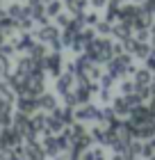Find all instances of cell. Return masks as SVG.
Returning a JSON list of instances; mask_svg holds the SVG:
<instances>
[{
    "instance_id": "1",
    "label": "cell",
    "mask_w": 155,
    "mask_h": 160,
    "mask_svg": "<svg viewBox=\"0 0 155 160\" xmlns=\"http://www.w3.org/2000/svg\"><path fill=\"white\" fill-rule=\"evenodd\" d=\"M32 37L36 41L46 43L50 50H62V41H60V28L55 23H46V25H39L36 30H30Z\"/></svg>"
},
{
    "instance_id": "2",
    "label": "cell",
    "mask_w": 155,
    "mask_h": 160,
    "mask_svg": "<svg viewBox=\"0 0 155 160\" xmlns=\"http://www.w3.org/2000/svg\"><path fill=\"white\" fill-rule=\"evenodd\" d=\"M41 67H43V71H46L48 76L57 78V76L62 73V67H64V57H62V53H60V50H48V55L41 60Z\"/></svg>"
},
{
    "instance_id": "3",
    "label": "cell",
    "mask_w": 155,
    "mask_h": 160,
    "mask_svg": "<svg viewBox=\"0 0 155 160\" xmlns=\"http://www.w3.org/2000/svg\"><path fill=\"white\" fill-rule=\"evenodd\" d=\"M21 156H23V160H46L48 158L43 147H41V142H36V140H23Z\"/></svg>"
},
{
    "instance_id": "4",
    "label": "cell",
    "mask_w": 155,
    "mask_h": 160,
    "mask_svg": "<svg viewBox=\"0 0 155 160\" xmlns=\"http://www.w3.org/2000/svg\"><path fill=\"white\" fill-rule=\"evenodd\" d=\"M21 144H23V137H21V133H16L12 126H5L2 130H0V151L21 147Z\"/></svg>"
},
{
    "instance_id": "5",
    "label": "cell",
    "mask_w": 155,
    "mask_h": 160,
    "mask_svg": "<svg viewBox=\"0 0 155 160\" xmlns=\"http://www.w3.org/2000/svg\"><path fill=\"white\" fill-rule=\"evenodd\" d=\"M14 105H16V112H23V114H27V117H32L34 112H39L36 96H16Z\"/></svg>"
},
{
    "instance_id": "6",
    "label": "cell",
    "mask_w": 155,
    "mask_h": 160,
    "mask_svg": "<svg viewBox=\"0 0 155 160\" xmlns=\"http://www.w3.org/2000/svg\"><path fill=\"white\" fill-rule=\"evenodd\" d=\"M36 103H39V110L46 112V114L55 112L57 108H60V105H57V96H55V94H48V92L39 94V96H36Z\"/></svg>"
},
{
    "instance_id": "7",
    "label": "cell",
    "mask_w": 155,
    "mask_h": 160,
    "mask_svg": "<svg viewBox=\"0 0 155 160\" xmlns=\"http://www.w3.org/2000/svg\"><path fill=\"white\" fill-rule=\"evenodd\" d=\"M41 147H43V151H46V156L48 158H57L60 156V151H62V147H60V140H57V135H43V142H41Z\"/></svg>"
},
{
    "instance_id": "8",
    "label": "cell",
    "mask_w": 155,
    "mask_h": 160,
    "mask_svg": "<svg viewBox=\"0 0 155 160\" xmlns=\"http://www.w3.org/2000/svg\"><path fill=\"white\" fill-rule=\"evenodd\" d=\"M71 89H73V76L71 73H60L55 78V92L60 94V96L66 94V92H71Z\"/></svg>"
},
{
    "instance_id": "9",
    "label": "cell",
    "mask_w": 155,
    "mask_h": 160,
    "mask_svg": "<svg viewBox=\"0 0 155 160\" xmlns=\"http://www.w3.org/2000/svg\"><path fill=\"white\" fill-rule=\"evenodd\" d=\"M46 55H48V46H46V43H41V41H34V46L27 50V57H32L34 62H41Z\"/></svg>"
},
{
    "instance_id": "10",
    "label": "cell",
    "mask_w": 155,
    "mask_h": 160,
    "mask_svg": "<svg viewBox=\"0 0 155 160\" xmlns=\"http://www.w3.org/2000/svg\"><path fill=\"white\" fill-rule=\"evenodd\" d=\"M62 7H64L62 0H46V5H43V12L48 14V18H55L57 14H62Z\"/></svg>"
},
{
    "instance_id": "11",
    "label": "cell",
    "mask_w": 155,
    "mask_h": 160,
    "mask_svg": "<svg viewBox=\"0 0 155 160\" xmlns=\"http://www.w3.org/2000/svg\"><path fill=\"white\" fill-rule=\"evenodd\" d=\"M0 158H2V160H23V156H21V147H14V149L0 151Z\"/></svg>"
},
{
    "instance_id": "12",
    "label": "cell",
    "mask_w": 155,
    "mask_h": 160,
    "mask_svg": "<svg viewBox=\"0 0 155 160\" xmlns=\"http://www.w3.org/2000/svg\"><path fill=\"white\" fill-rule=\"evenodd\" d=\"M94 114H96V110L87 105V108H80V110H75V119H78V121H82V119H91Z\"/></svg>"
},
{
    "instance_id": "13",
    "label": "cell",
    "mask_w": 155,
    "mask_h": 160,
    "mask_svg": "<svg viewBox=\"0 0 155 160\" xmlns=\"http://www.w3.org/2000/svg\"><path fill=\"white\" fill-rule=\"evenodd\" d=\"M5 73H9V57L0 55V76H5Z\"/></svg>"
},
{
    "instance_id": "14",
    "label": "cell",
    "mask_w": 155,
    "mask_h": 160,
    "mask_svg": "<svg viewBox=\"0 0 155 160\" xmlns=\"http://www.w3.org/2000/svg\"><path fill=\"white\" fill-rule=\"evenodd\" d=\"M85 160H100V153L98 151H89V153L85 156Z\"/></svg>"
},
{
    "instance_id": "15",
    "label": "cell",
    "mask_w": 155,
    "mask_h": 160,
    "mask_svg": "<svg viewBox=\"0 0 155 160\" xmlns=\"http://www.w3.org/2000/svg\"><path fill=\"white\" fill-rule=\"evenodd\" d=\"M91 2H94V5H100V2H103V0H91Z\"/></svg>"
},
{
    "instance_id": "16",
    "label": "cell",
    "mask_w": 155,
    "mask_h": 160,
    "mask_svg": "<svg viewBox=\"0 0 155 160\" xmlns=\"http://www.w3.org/2000/svg\"><path fill=\"white\" fill-rule=\"evenodd\" d=\"M0 160H2V158H0Z\"/></svg>"
},
{
    "instance_id": "17",
    "label": "cell",
    "mask_w": 155,
    "mask_h": 160,
    "mask_svg": "<svg viewBox=\"0 0 155 160\" xmlns=\"http://www.w3.org/2000/svg\"><path fill=\"white\" fill-rule=\"evenodd\" d=\"M55 160H57V158H55Z\"/></svg>"
}]
</instances>
